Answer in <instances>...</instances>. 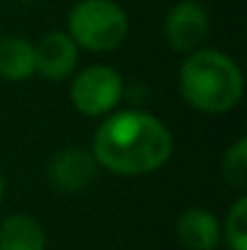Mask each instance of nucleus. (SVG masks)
<instances>
[{"label":"nucleus","mask_w":247,"mask_h":250,"mask_svg":"<svg viewBox=\"0 0 247 250\" xmlns=\"http://www.w3.org/2000/svg\"><path fill=\"white\" fill-rule=\"evenodd\" d=\"M92 156L99 170L121 177L151 175L170 161L174 151L172 131L163 119L141 109L109 112L95 131Z\"/></svg>","instance_id":"f257e3e1"},{"label":"nucleus","mask_w":247,"mask_h":250,"mask_svg":"<svg viewBox=\"0 0 247 250\" xmlns=\"http://www.w3.org/2000/svg\"><path fill=\"white\" fill-rule=\"evenodd\" d=\"M179 95L201 114H228L243 100L245 81L240 66L221 49L201 46L184 56L179 66Z\"/></svg>","instance_id":"f03ea898"},{"label":"nucleus","mask_w":247,"mask_h":250,"mask_svg":"<svg viewBox=\"0 0 247 250\" xmlns=\"http://www.w3.org/2000/svg\"><path fill=\"white\" fill-rule=\"evenodd\" d=\"M129 15L116 0H80L66 17V32L78 49L107 54L119 49L129 37Z\"/></svg>","instance_id":"7ed1b4c3"},{"label":"nucleus","mask_w":247,"mask_h":250,"mask_svg":"<svg viewBox=\"0 0 247 250\" xmlns=\"http://www.w3.org/2000/svg\"><path fill=\"white\" fill-rule=\"evenodd\" d=\"M124 97V81L116 68L95 63L73 76L71 102L82 117H107Z\"/></svg>","instance_id":"20e7f679"},{"label":"nucleus","mask_w":247,"mask_h":250,"mask_svg":"<svg viewBox=\"0 0 247 250\" xmlns=\"http://www.w3.org/2000/svg\"><path fill=\"white\" fill-rule=\"evenodd\" d=\"M211 32V20L204 5L196 0H179L174 2L163 22V37L177 54H191L204 46Z\"/></svg>","instance_id":"39448f33"},{"label":"nucleus","mask_w":247,"mask_h":250,"mask_svg":"<svg viewBox=\"0 0 247 250\" xmlns=\"http://www.w3.org/2000/svg\"><path fill=\"white\" fill-rule=\"evenodd\" d=\"M99 175V166L90 148L66 146L56 151L46 163V180L61 194L85 192Z\"/></svg>","instance_id":"423d86ee"},{"label":"nucleus","mask_w":247,"mask_h":250,"mask_svg":"<svg viewBox=\"0 0 247 250\" xmlns=\"http://www.w3.org/2000/svg\"><path fill=\"white\" fill-rule=\"evenodd\" d=\"M78 56L80 49L71 39V34L63 29H54L34 44V71L46 81L61 83L76 73Z\"/></svg>","instance_id":"0eeeda50"},{"label":"nucleus","mask_w":247,"mask_h":250,"mask_svg":"<svg viewBox=\"0 0 247 250\" xmlns=\"http://www.w3.org/2000/svg\"><path fill=\"white\" fill-rule=\"evenodd\" d=\"M177 241L187 250H218L221 238V221L204 207H189L177 219Z\"/></svg>","instance_id":"6e6552de"},{"label":"nucleus","mask_w":247,"mask_h":250,"mask_svg":"<svg viewBox=\"0 0 247 250\" xmlns=\"http://www.w3.org/2000/svg\"><path fill=\"white\" fill-rule=\"evenodd\" d=\"M34 73V44L19 34L0 37V78L22 83Z\"/></svg>","instance_id":"1a4fd4ad"},{"label":"nucleus","mask_w":247,"mask_h":250,"mask_svg":"<svg viewBox=\"0 0 247 250\" xmlns=\"http://www.w3.org/2000/svg\"><path fill=\"white\" fill-rule=\"evenodd\" d=\"M0 250H46V233L29 214H10L0 221Z\"/></svg>","instance_id":"9d476101"},{"label":"nucleus","mask_w":247,"mask_h":250,"mask_svg":"<svg viewBox=\"0 0 247 250\" xmlns=\"http://www.w3.org/2000/svg\"><path fill=\"white\" fill-rule=\"evenodd\" d=\"M221 238L228 243L230 250H247V197L245 194H240L230 204V209H228V214H226V219L221 224Z\"/></svg>","instance_id":"9b49d317"},{"label":"nucleus","mask_w":247,"mask_h":250,"mask_svg":"<svg viewBox=\"0 0 247 250\" xmlns=\"http://www.w3.org/2000/svg\"><path fill=\"white\" fill-rule=\"evenodd\" d=\"M221 175H223V180L233 189H238V192H245L247 189V139L245 136H240L223 153V158H221Z\"/></svg>","instance_id":"f8f14e48"},{"label":"nucleus","mask_w":247,"mask_h":250,"mask_svg":"<svg viewBox=\"0 0 247 250\" xmlns=\"http://www.w3.org/2000/svg\"><path fill=\"white\" fill-rule=\"evenodd\" d=\"M2 197H5V177L0 172V202H2Z\"/></svg>","instance_id":"ddd939ff"},{"label":"nucleus","mask_w":247,"mask_h":250,"mask_svg":"<svg viewBox=\"0 0 247 250\" xmlns=\"http://www.w3.org/2000/svg\"><path fill=\"white\" fill-rule=\"evenodd\" d=\"M17 2H32V0H17Z\"/></svg>","instance_id":"4468645a"}]
</instances>
